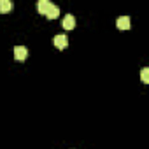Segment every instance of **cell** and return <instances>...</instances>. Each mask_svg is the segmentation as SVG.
I'll list each match as a JSON object with an SVG mask.
<instances>
[{"label":"cell","instance_id":"obj_7","mask_svg":"<svg viewBox=\"0 0 149 149\" xmlns=\"http://www.w3.org/2000/svg\"><path fill=\"white\" fill-rule=\"evenodd\" d=\"M14 4L11 2V0H0V13H9L13 11Z\"/></svg>","mask_w":149,"mask_h":149},{"label":"cell","instance_id":"obj_6","mask_svg":"<svg viewBox=\"0 0 149 149\" xmlns=\"http://www.w3.org/2000/svg\"><path fill=\"white\" fill-rule=\"evenodd\" d=\"M49 6H51V2H47V0H39L37 2V11L40 14H46L49 11Z\"/></svg>","mask_w":149,"mask_h":149},{"label":"cell","instance_id":"obj_5","mask_svg":"<svg viewBox=\"0 0 149 149\" xmlns=\"http://www.w3.org/2000/svg\"><path fill=\"white\" fill-rule=\"evenodd\" d=\"M58 16H60V9H58V6L51 4V6H49V11L46 13V18H49V19H56Z\"/></svg>","mask_w":149,"mask_h":149},{"label":"cell","instance_id":"obj_2","mask_svg":"<svg viewBox=\"0 0 149 149\" xmlns=\"http://www.w3.org/2000/svg\"><path fill=\"white\" fill-rule=\"evenodd\" d=\"M54 46H56L58 49H65V47L68 46V37L63 35V33L56 35V37H54Z\"/></svg>","mask_w":149,"mask_h":149},{"label":"cell","instance_id":"obj_8","mask_svg":"<svg viewBox=\"0 0 149 149\" xmlns=\"http://www.w3.org/2000/svg\"><path fill=\"white\" fill-rule=\"evenodd\" d=\"M140 77H142V83H146V84L149 83V68H147V67H144V68H142Z\"/></svg>","mask_w":149,"mask_h":149},{"label":"cell","instance_id":"obj_3","mask_svg":"<svg viewBox=\"0 0 149 149\" xmlns=\"http://www.w3.org/2000/svg\"><path fill=\"white\" fill-rule=\"evenodd\" d=\"M61 25H63V28H65V30H72L74 26H76V18H74L72 14H65V18H63V21H61Z\"/></svg>","mask_w":149,"mask_h":149},{"label":"cell","instance_id":"obj_4","mask_svg":"<svg viewBox=\"0 0 149 149\" xmlns=\"http://www.w3.org/2000/svg\"><path fill=\"white\" fill-rule=\"evenodd\" d=\"M116 25H118L119 30H128V28H130V16H121V18H118Z\"/></svg>","mask_w":149,"mask_h":149},{"label":"cell","instance_id":"obj_1","mask_svg":"<svg viewBox=\"0 0 149 149\" xmlns=\"http://www.w3.org/2000/svg\"><path fill=\"white\" fill-rule=\"evenodd\" d=\"M26 56H28V49H26L25 46H16V47H14V58H16L18 61H25Z\"/></svg>","mask_w":149,"mask_h":149}]
</instances>
